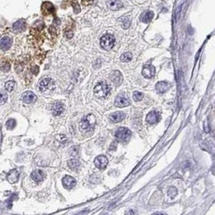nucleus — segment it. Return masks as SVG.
I'll list each match as a JSON object with an SVG mask.
<instances>
[{
  "mask_svg": "<svg viewBox=\"0 0 215 215\" xmlns=\"http://www.w3.org/2000/svg\"><path fill=\"white\" fill-rule=\"evenodd\" d=\"M26 29V23L24 19L15 22L13 24V30L15 32H21Z\"/></svg>",
  "mask_w": 215,
  "mask_h": 215,
  "instance_id": "f3484780",
  "label": "nucleus"
},
{
  "mask_svg": "<svg viewBox=\"0 0 215 215\" xmlns=\"http://www.w3.org/2000/svg\"><path fill=\"white\" fill-rule=\"evenodd\" d=\"M15 82L13 81H10L5 84V89L7 92H11L15 89Z\"/></svg>",
  "mask_w": 215,
  "mask_h": 215,
  "instance_id": "b1692460",
  "label": "nucleus"
},
{
  "mask_svg": "<svg viewBox=\"0 0 215 215\" xmlns=\"http://www.w3.org/2000/svg\"><path fill=\"white\" fill-rule=\"evenodd\" d=\"M131 135V131L127 127H119L116 132H115V137L118 141H127Z\"/></svg>",
  "mask_w": 215,
  "mask_h": 215,
  "instance_id": "39448f33",
  "label": "nucleus"
},
{
  "mask_svg": "<svg viewBox=\"0 0 215 215\" xmlns=\"http://www.w3.org/2000/svg\"><path fill=\"white\" fill-rule=\"evenodd\" d=\"M115 37L111 34H105L104 36H102L101 38V46L105 50H111L115 45Z\"/></svg>",
  "mask_w": 215,
  "mask_h": 215,
  "instance_id": "20e7f679",
  "label": "nucleus"
},
{
  "mask_svg": "<svg viewBox=\"0 0 215 215\" xmlns=\"http://www.w3.org/2000/svg\"><path fill=\"white\" fill-rule=\"evenodd\" d=\"M63 185L67 189H71L76 185V180L70 176H66L62 179Z\"/></svg>",
  "mask_w": 215,
  "mask_h": 215,
  "instance_id": "9d476101",
  "label": "nucleus"
},
{
  "mask_svg": "<svg viewBox=\"0 0 215 215\" xmlns=\"http://www.w3.org/2000/svg\"><path fill=\"white\" fill-rule=\"evenodd\" d=\"M131 59H132V54L131 53H125L120 57V60L122 62H129L130 61H131Z\"/></svg>",
  "mask_w": 215,
  "mask_h": 215,
  "instance_id": "5701e85b",
  "label": "nucleus"
},
{
  "mask_svg": "<svg viewBox=\"0 0 215 215\" xmlns=\"http://www.w3.org/2000/svg\"><path fill=\"white\" fill-rule=\"evenodd\" d=\"M180 7L177 9V11H176V20H178V19H179V15H180Z\"/></svg>",
  "mask_w": 215,
  "mask_h": 215,
  "instance_id": "2f4dec72",
  "label": "nucleus"
},
{
  "mask_svg": "<svg viewBox=\"0 0 215 215\" xmlns=\"http://www.w3.org/2000/svg\"><path fill=\"white\" fill-rule=\"evenodd\" d=\"M106 5L112 11H118L123 7L122 3L119 0H108Z\"/></svg>",
  "mask_w": 215,
  "mask_h": 215,
  "instance_id": "1a4fd4ad",
  "label": "nucleus"
},
{
  "mask_svg": "<svg viewBox=\"0 0 215 215\" xmlns=\"http://www.w3.org/2000/svg\"><path fill=\"white\" fill-rule=\"evenodd\" d=\"M126 118V115L122 112H115L110 115V120L112 122H119Z\"/></svg>",
  "mask_w": 215,
  "mask_h": 215,
  "instance_id": "2eb2a0df",
  "label": "nucleus"
},
{
  "mask_svg": "<svg viewBox=\"0 0 215 215\" xmlns=\"http://www.w3.org/2000/svg\"><path fill=\"white\" fill-rule=\"evenodd\" d=\"M39 90L43 93H50L55 90V83L53 81V79L46 77L40 81L39 84Z\"/></svg>",
  "mask_w": 215,
  "mask_h": 215,
  "instance_id": "7ed1b4c3",
  "label": "nucleus"
},
{
  "mask_svg": "<svg viewBox=\"0 0 215 215\" xmlns=\"http://www.w3.org/2000/svg\"><path fill=\"white\" fill-rule=\"evenodd\" d=\"M130 26V20L127 18L126 19H123V23H122V28H127Z\"/></svg>",
  "mask_w": 215,
  "mask_h": 215,
  "instance_id": "7c9ffc66",
  "label": "nucleus"
},
{
  "mask_svg": "<svg viewBox=\"0 0 215 215\" xmlns=\"http://www.w3.org/2000/svg\"><path fill=\"white\" fill-rule=\"evenodd\" d=\"M115 105L117 106V107L122 108V107H126L127 106L130 105V102L129 100L127 98V97H118L115 100Z\"/></svg>",
  "mask_w": 215,
  "mask_h": 215,
  "instance_id": "6ab92c4d",
  "label": "nucleus"
},
{
  "mask_svg": "<svg viewBox=\"0 0 215 215\" xmlns=\"http://www.w3.org/2000/svg\"><path fill=\"white\" fill-rule=\"evenodd\" d=\"M93 93L98 99H106L111 93V87L106 82H99L93 88Z\"/></svg>",
  "mask_w": 215,
  "mask_h": 215,
  "instance_id": "f257e3e1",
  "label": "nucleus"
},
{
  "mask_svg": "<svg viewBox=\"0 0 215 215\" xmlns=\"http://www.w3.org/2000/svg\"><path fill=\"white\" fill-rule=\"evenodd\" d=\"M177 194V190L174 188V187H170L168 190V194L169 196H170L171 197H174Z\"/></svg>",
  "mask_w": 215,
  "mask_h": 215,
  "instance_id": "cd10ccee",
  "label": "nucleus"
},
{
  "mask_svg": "<svg viewBox=\"0 0 215 215\" xmlns=\"http://www.w3.org/2000/svg\"><path fill=\"white\" fill-rule=\"evenodd\" d=\"M110 79L115 85L119 86L122 83V80H123V77H122V73L119 71H113L111 73V75H110Z\"/></svg>",
  "mask_w": 215,
  "mask_h": 215,
  "instance_id": "6e6552de",
  "label": "nucleus"
},
{
  "mask_svg": "<svg viewBox=\"0 0 215 215\" xmlns=\"http://www.w3.org/2000/svg\"><path fill=\"white\" fill-rule=\"evenodd\" d=\"M16 125V122H15V120L13 119V118H11V119H9L8 121L6 123V127H7V129H13L15 127Z\"/></svg>",
  "mask_w": 215,
  "mask_h": 215,
  "instance_id": "a878e982",
  "label": "nucleus"
},
{
  "mask_svg": "<svg viewBox=\"0 0 215 215\" xmlns=\"http://www.w3.org/2000/svg\"><path fill=\"white\" fill-rule=\"evenodd\" d=\"M7 178V180L11 183V184H15V183H16L19 180V172L18 170H16V169L11 170L10 172H8Z\"/></svg>",
  "mask_w": 215,
  "mask_h": 215,
  "instance_id": "9b49d317",
  "label": "nucleus"
},
{
  "mask_svg": "<svg viewBox=\"0 0 215 215\" xmlns=\"http://www.w3.org/2000/svg\"><path fill=\"white\" fill-rule=\"evenodd\" d=\"M155 73H156L155 67L151 65H144L142 69V74L146 78H151L152 77H154Z\"/></svg>",
  "mask_w": 215,
  "mask_h": 215,
  "instance_id": "0eeeda50",
  "label": "nucleus"
},
{
  "mask_svg": "<svg viewBox=\"0 0 215 215\" xmlns=\"http://www.w3.org/2000/svg\"><path fill=\"white\" fill-rule=\"evenodd\" d=\"M64 111H65V106L61 102H56L52 107L53 115H55V116L61 115L64 112Z\"/></svg>",
  "mask_w": 215,
  "mask_h": 215,
  "instance_id": "ddd939ff",
  "label": "nucleus"
},
{
  "mask_svg": "<svg viewBox=\"0 0 215 215\" xmlns=\"http://www.w3.org/2000/svg\"><path fill=\"white\" fill-rule=\"evenodd\" d=\"M22 99L24 102H27V103H31V102H36V99H37V97L36 96L35 93H33L31 91H27L25 93H23L22 95Z\"/></svg>",
  "mask_w": 215,
  "mask_h": 215,
  "instance_id": "f8f14e48",
  "label": "nucleus"
},
{
  "mask_svg": "<svg viewBox=\"0 0 215 215\" xmlns=\"http://www.w3.org/2000/svg\"><path fill=\"white\" fill-rule=\"evenodd\" d=\"M96 124V118L93 115H89L80 124V128L84 132L92 131Z\"/></svg>",
  "mask_w": 215,
  "mask_h": 215,
  "instance_id": "f03ea898",
  "label": "nucleus"
},
{
  "mask_svg": "<svg viewBox=\"0 0 215 215\" xmlns=\"http://www.w3.org/2000/svg\"><path fill=\"white\" fill-rule=\"evenodd\" d=\"M2 68L3 71H8L10 69V65L8 63H7V62H3L2 63V68Z\"/></svg>",
  "mask_w": 215,
  "mask_h": 215,
  "instance_id": "c756f323",
  "label": "nucleus"
},
{
  "mask_svg": "<svg viewBox=\"0 0 215 215\" xmlns=\"http://www.w3.org/2000/svg\"><path fill=\"white\" fill-rule=\"evenodd\" d=\"M160 119V114L157 111H151L147 116V122L150 124H154Z\"/></svg>",
  "mask_w": 215,
  "mask_h": 215,
  "instance_id": "dca6fc26",
  "label": "nucleus"
},
{
  "mask_svg": "<svg viewBox=\"0 0 215 215\" xmlns=\"http://www.w3.org/2000/svg\"><path fill=\"white\" fill-rule=\"evenodd\" d=\"M11 44H12V39L10 37H8V36H4L1 39L0 47H1V49L2 50H8L11 48Z\"/></svg>",
  "mask_w": 215,
  "mask_h": 215,
  "instance_id": "4468645a",
  "label": "nucleus"
},
{
  "mask_svg": "<svg viewBox=\"0 0 215 215\" xmlns=\"http://www.w3.org/2000/svg\"><path fill=\"white\" fill-rule=\"evenodd\" d=\"M156 89L159 93H165L169 89V84L166 82H160L156 85Z\"/></svg>",
  "mask_w": 215,
  "mask_h": 215,
  "instance_id": "412c9836",
  "label": "nucleus"
},
{
  "mask_svg": "<svg viewBox=\"0 0 215 215\" xmlns=\"http://www.w3.org/2000/svg\"><path fill=\"white\" fill-rule=\"evenodd\" d=\"M44 173L42 170H35L32 172L31 177L36 182H40L44 179Z\"/></svg>",
  "mask_w": 215,
  "mask_h": 215,
  "instance_id": "a211bd4d",
  "label": "nucleus"
},
{
  "mask_svg": "<svg viewBox=\"0 0 215 215\" xmlns=\"http://www.w3.org/2000/svg\"><path fill=\"white\" fill-rule=\"evenodd\" d=\"M153 16H154V13H153L152 11H145V12H143V14L141 15V16H140V20L143 22V23L147 24V23H149V22L152 19Z\"/></svg>",
  "mask_w": 215,
  "mask_h": 215,
  "instance_id": "aec40b11",
  "label": "nucleus"
},
{
  "mask_svg": "<svg viewBox=\"0 0 215 215\" xmlns=\"http://www.w3.org/2000/svg\"><path fill=\"white\" fill-rule=\"evenodd\" d=\"M68 166L69 169H71L73 171H76V170H77L80 168L81 163H80L79 160H76V159H72V160H69L68 161Z\"/></svg>",
  "mask_w": 215,
  "mask_h": 215,
  "instance_id": "4be33fe9",
  "label": "nucleus"
},
{
  "mask_svg": "<svg viewBox=\"0 0 215 215\" xmlns=\"http://www.w3.org/2000/svg\"><path fill=\"white\" fill-rule=\"evenodd\" d=\"M143 94L142 93H140L139 91H135L133 93V99L135 101V102H139L143 99Z\"/></svg>",
  "mask_w": 215,
  "mask_h": 215,
  "instance_id": "393cba45",
  "label": "nucleus"
},
{
  "mask_svg": "<svg viewBox=\"0 0 215 215\" xmlns=\"http://www.w3.org/2000/svg\"><path fill=\"white\" fill-rule=\"evenodd\" d=\"M94 165L99 169H105L108 165L107 158L105 156H99L94 160Z\"/></svg>",
  "mask_w": 215,
  "mask_h": 215,
  "instance_id": "423d86ee",
  "label": "nucleus"
},
{
  "mask_svg": "<svg viewBox=\"0 0 215 215\" xmlns=\"http://www.w3.org/2000/svg\"><path fill=\"white\" fill-rule=\"evenodd\" d=\"M78 147H72L70 149H69V154L71 155L72 156L75 157L78 155Z\"/></svg>",
  "mask_w": 215,
  "mask_h": 215,
  "instance_id": "bb28decb",
  "label": "nucleus"
},
{
  "mask_svg": "<svg viewBox=\"0 0 215 215\" xmlns=\"http://www.w3.org/2000/svg\"><path fill=\"white\" fill-rule=\"evenodd\" d=\"M7 95L6 93H2L1 94V100H0V104L3 105L5 102H7Z\"/></svg>",
  "mask_w": 215,
  "mask_h": 215,
  "instance_id": "c85d7f7f",
  "label": "nucleus"
}]
</instances>
